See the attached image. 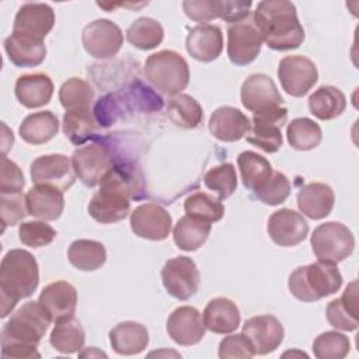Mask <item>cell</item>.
<instances>
[{
    "mask_svg": "<svg viewBox=\"0 0 359 359\" xmlns=\"http://www.w3.org/2000/svg\"><path fill=\"white\" fill-rule=\"evenodd\" d=\"M210 230V223L185 215L174 226V243L182 251H195L206 243Z\"/></svg>",
    "mask_w": 359,
    "mask_h": 359,
    "instance_id": "d6a6232c",
    "label": "cell"
},
{
    "mask_svg": "<svg viewBox=\"0 0 359 359\" xmlns=\"http://www.w3.org/2000/svg\"><path fill=\"white\" fill-rule=\"evenodd\" d=\"M187 52L199 62L216 60L223 50V34L217 25L202 24L189 29L185 39Z\"/></svg>",
    "mask_w": 359,
    "mask_h": 359,
    "instance_id": "44dd1931",
    "label": "cell"
},
{
    "mask_svg": "<svg viewBox=\"0 0 359 359\" xmlns=\"http://www.w3.org/2000/svg\"><path fill=\"white\" fill-rule=\"evenodd\" d=\"M53 94V83L48 74H22L15 81V97L27 108H39L48 104Z\"/></svg>",
    "mask_w": 359,
    "mask_h": 359,
    "instance_id": "83f0119b",
    "label": "cell"
},
{
    "mask_svg": "<svg viewBox=\"0 0 359 359\" xmlns=\"http://www.w3.org/2000/svg\"><path fill=\"white\" fill-rule=\"evenodd\" d=\"M250 119L234 107L217 108L209 119L210 133L222 142H237L243 139L250 129Z\"/></svg>",
    "mask_w": 359,
    "mask_h": 359,
    "instance_id": "7402d4cb",
    "label": "cell"
},
{
    "mask_svg": "<svg viewBox=\"0 0 359 359\" xmlns=\"http://www.w3.org/2000/svg\"><path fill=\"white\" fill-rule=\"evenodd\" d=\"M112 349L119 355H137L149 345V331L136 321H123L109 331Z\"/></svg>",
    "mask_w": 359,
    "mask_h": 359,
    "instance_id": "f1b7e54d",
    "label": "cell"
},
{
    "mask_svg": "<svg viewBox=\"0 0 359 359\" xmlns=\"http://www.w3.org/2000/svg\"><path fill=\"white\" fill-rule=\"evenodd\" d=\"M262 41L273 50H290L304 41V29L296 6L287 0H265L257 4L252 17Z\"/></svg>",
    "mask_w": 359,
    "mask_h": 359,
    "instance_id": "7a4b0ae2",
    "label": "cell"
},
{
    "mask_svg": "<svg viewBox=\"0 0 359 359\" xmlns=\"http://www.w3.org/2000/svg\"><path fill=\"white\" fill-rule=\"evenodd\" d=\"M310 244L318 261L338 264L352 254L355 237L345 224L339 222H325L314 229Z\"/></svg>",
    "mask_w": 359,
    "mask_h": 359,
    "instance_id": "8992f818",
    "label": "cell"
},
{
    "mask_svg": "<svg viewBox=\"0 0 359 359\" xmlns=\"http://www.w3.org/2000/svg\"><path fill=\"white\" fill-rule=\"evenodd\" d=\"M94 100L93 87L83 79L72 77L59 90V101L66 111L90 109Z\"/></svg>",
    "mask_w": 359,
    "mask_h": 359,
    "instance_id": "60d3db41",
    "label": "cell"
},
{
    "mask_svg": "<svg viewBox=\"0 0 359 359\" xmlns=\"http://www.w3.org/2000/svg\"><path fill=\"white\" fill-rule=\"evenodd\" d=\"M38 283L39 269L35 257L27 250H10L0 265V317H7L18 300L29 297Z\"/></svg>",
    "mask_w": 359,
    "mask_h": 359,
    "instance_id": "3957f363",
    "label": "cell"
},
{
    "mask_svg": "<svg viewBox=\"0 0 359 359\" xmlns=\"http://www.w3.org/2000/svg\"><path fill=\"white\" fill-rule=\"evenodd\" d=\"M100 188L115 191L126 198H137L140 192V174L133 165H114L101 180Z\"/></svg>",
    "mask_w": 359,
    "mask_h": 359,
    "instance_id": "8d00e7d4",
    "label": "cell"
},
{
    "mask_svg": "<svg viewBox=\"0 0 359 359\" xmlns=\"http://www.w3.org/2000/svg\"><path fill=\"white\" fill-rule=\"evenodd\" d=\"M84 328L81 323L74 317L56 323L49 337L50 345L60 353H74L80 351L84 345Z\"/></svg>",
    "mask_w": 359,
    "mask_h": 359,
    "instance_id": "74e56055",
    "label": "cell"
},
{
    "mask_svg": "<svg viewBox=\"0 0 359 359\" xmlns=\"http://www.w3.org/2000/svg\"><path fill=\"white\" fill-rule=\"evenodd\" d=\"M205 323L201 311L192 306L177 307L167 320V332L182 346L196 345L205 337Z\"/></svg>",
    "mask_w": 359,
    "mask_h": 359,
    "instance_id": "d6986e66",
    "label": "cell"
},
{
    "mask_svg": "<svg viewBox=\"0 0 359 359\" xmlns=\"http://www.w3.org/2000/svg\"><path fill=\"white\" fill-rule=\"evenodd\" d=\"M171 227L172 219L170 213L157 203H142L130 213V229L140 238L151 241L165 240L170 236Z\"/></svg>",
    "mask_w": 359,
    "mask_h": 359,
    "instance_id": "5bb4252c",
    "label": "cell"
},
{
    "mask_svg": "<svg viewBox=\"0 0 359 359\" xmlns=\"http://www.w3.org/2000/svg\"><path fill=\"white\" fill-rule=\"evenodd\" d=\"M262 36L254 22L247 20L227 28V56L233 65L247 66L261 52Z\"/></svg>",
    "mask_w": 359,
    "mask_h": 359,
    "instance_id": "4fadbf2b",
    "label": "cell"
},
{
    "mask_svg": "<svg viewBox=\"0 0 359 359\" xmlns=\"http://www.w3.org/2000/svg\"><path fill=\"white\" fill-rule=\"evenodd\" d=\"M24 185V174L20 167L3 156L0 170V194H20Z\"/></svg>",
    "mask_w": 359,
    "mask_h": 359,
    "instance_id": "f907efd6",
    "label": "cell"
},
{
    "mask_svg": "<svg viewBox=\"0 0 359 359\" xmlns=\"http://www.w3.org/2000/svg\"><path fill=\"white\" fill-rule=\"evenodd\" d=\"M184 210L188 216L208 223L219 222L224 215V206L220 199L205 192H195L184 202Z\"/></svg>",
    "mask_w": 359,
    "mask_h": 359,
    "instance_id": "7bdbcfd3",
    "label": "cell"
},
{
    "mask_svg": "<svg viewBox=\"0 0 359 359\" xmlns=\"http://www.w3.org/2000/svg\"><path fill=\"white\" fill-rule=\"evenodd\" d=\"M55 25V13L45 3L22 4L14 18L13 34L43 42L45 36Z\"/></svg>",
    "mask_w": 359,
    "mask_h": 359,
    "instance_id": "9a60e30c",
    "label": "cell"
},
{
    "mask_svg": "<svg viewBox=\"0 0 359 359\" xmlns=\"http://www.w3.org/2000/svg\"><path fill=\"white\" fill-rule=\"evenodd\" d=\"M184 13L194 21L209 22L219 18L220 0H187L182 3Z\"/></svg>",
    "mask_w": 359,
    "mask_h": 359,
    "instance_id": "816d5d0a",
    "label": "cell"
},
{
    "mask_svg": "<svg viewBox=\"0 0 359 359\" xmlns=\"http://www.w3.org/2000/svg\"><path fill=\"white\" fill-rule=\"evenodd\" d=\"M282 88L292 97L306 95L317 83L318 72L313 60L302 55L285 56L278 66Z\"/></svg>",
    "mask_w": 359,
    "mask_h": 359,
    "instance_id": "7c38bea8",
    "label": "cell"
},
{
    "mask_svg": "<svg viewBox=\"0 0 359 359\" xmlns=\"http://www.w3.org/2000/svg\"><path fill=\"white\" fill-rule=\"evenodd\" d=\"M164 29L157 20L140 17L126 29V39L130 45L142 50H150L163 42Z\"/></svg>",
    "mask_w": 359,
    "mask_h": 359,
    "instance_id": "f35d334b",
    "label": "cell"
},
{
    "mask_svg": "<svg viewBox=\"0 0 359 359\" xmlns=\"http://www.w3.org/2000/svg\"><path fill=\"white\" fill-rule=\"evenodd\" d=\"M20 241L32 248H39L50 244L56 237V230L45 222H24L18 227Z\"/></svg>",
    "mask_w": 359,
    "mask_h": 359,
    "instance_id": "7dc6e473",
    "label": "cell"
},
{
    "mask_svg": "<svg viewBox=\"0 0 359 359\" xmlns=\"http://www.w3.org/2000/svg\"><path fill=\"white\" fill-rule=\"evenodd\" d=\"M351 349V341L338 331H325L313 342L314 356L318 359H342Z\"/></svg>",
    "mask_w": 359,
    "mask_h": 359,
    "instance_id": "f6af8a7d",
    "label": "cell"
},
{
    "mask_svg": "<svg viewBox=\"0 0 359 359\" xmlns=\"http://www.w3.org/2000/svg\"><path fill=\"white\" fill-rule=\"evenodd\" d=\"M161 280L172 297L188 300L199 287L201 276L196 264L185 255L168 259L161 269Z\"/></svg>",
    "mask_w": 359,
    "mask_h": 359,
    "instance_id": "ba28073f",
    "label": "cell"
},
{
    "mask_svg": "<svg viewBox=\"0 0 359 359\" xmlns=\"http://www.w3.org/2000/svg\"><path fill=\"white\" fill-rule=\"evenodd\" d=\"M28 215L43 222L56 220L65 209L63 192L49 185H35L25 195Z\"/></svg>",
    "mask_w": 359,
    "mask_h": 359,
    "instance_id": "cb8c5ba5",
    "label": "cell"
},
{
    "mask_svg": "<svg viewBox=\"0 0 359 359\" xmlns=\"http://www.w3.org/2000/svg\"><path fill=\"white\" fill-rule=\"evenodd\" d=\"M252 3L240 1V0H220V14L219 18L224 20L226 22H240L248 17L250 8Z\"/></svg>",
    "mask_w": 359,
    "mask_h": 359,
    "instance_id": "f5cc1de1",
    "label": "cell"
},
{
    "mask_svg": "<svg viewBox=\"0 0 359 359\" xmlns=\"http://www.w3.org/2000/svg\"><path fill=\"white\" fill-rule=\"evenodd\" d=\"M290 188V181L283 172L272 171V175L254 194L265 205H279L287 199Z\"/></svg>",
    "mask_w": 359,
    "mask_h": 359,
    "instance_id": "bcb514c9",
    "label": "cell"
},
{
    "mask_svg": "<svg viewBox=\"0 0 359 359\" xmlns=\"http://www.w3.org/2000/svg\"><path fill=\"white\" fill-rule=\"evenodd\" d=\"M328 323L342 331H355L359 325L358 317V282L352 280L339 299L328 303L327 310Z\"/></svg>",
    "mask_w": 359,
    "mask_h": 359,
    "instance_id": "d4e9b609",
    "label": "cell"
},
{
    "mask_svg": "<svg viewBox=\"0 0 359 359\" xmlns=\"http://www.w3.org/2000/svg\"><path fill=\"white\" fill-rule=\"evenodd\" d=\"M345 108V94L334 86H321L309 97V109L320 121L335 119Z\"/></svg>",
    "mask_w": 359,
    "mask_h": 359,
    "instance_id": "1f68e13d",
    "label": "cell"
},
{
    "mask_svg": "<svg viewBox=\"0 0 359 359\" xmlns=\"http://www.w3.org/2000/svg\"><path fill=\"white\" fill-rule=\"evenodd\" d=\"M167 116L180 128L195 129L203 119V111L194 97L180 93L168 100Z\"/></svg>",
    "mask_w": 359,
    "mask_h": 359,
    "instance_id": "d590c367",
    "label": "cell"
},
{
    "mask_svg": "<svg viewBox=\"0 0 359 359\" xmlns=\"http://www.w3.org/2000/svg\"><path fill=\"white\" fill-rule=\"evenodd\" d=\"M217 355L220 359H229V358L250 359V358L255 356V352L252 349L251 342L241 332V334H231V335L223 338L219 344Z\"/></svg>",
    "mask_w": 359,
    "mask_h": 359,
    "instance_id": "681fc988",
    "label": "cell"
},
{
    "mask_svg": "<svg viewBox=\"0 0 359 359\" xmlns=\"http://www.w3.org/2000/svg\"><path fill=\"white\" fill-rule=\"evenodd\" d=\"M38 302L45 307L52 321L56 324L74 317L77 290L66 280H56L42 289Z\"/></svg>",
    "mask_w": 359,
    "mask_h": 359,
    "instance_id": "ffe728a7",
    "label": "cell"
},
{
    "mask_svg": "<svg viewBox=\"0 0 359 359\" xmlns=\"http://www.w3.org/2000/svg\"><path fill=\"white\" fill-rule=\"evenodd\" d=\"M203 323L206 330L215 334H230L240 325V310L234 302L227 297L212 299L203 310Z\"/></svg>",
    "mask_w": 359,
    "mask_h": 359,
    "instance_id": "4316f807",
    "label": "cell"
},
{
    "mask_svg": "<svg viewBox=\"0 0 359 359\" xmlns=\"http://www.w3.org/2000/svg\"><path fill=\"white\" fill-rule=\"evenodd\" d=\"M342 285V275L335 264L317 261L296 268L287 280L290 293L300 302H317L334 294Z\"/></svg>",
    "mask_w": 359,
    "mask_h": 359,
    "instance_id": "277c9868",
    "label": "cell"
},
{
    "mask_svg": "<svg viewBox=\"0 0 359 359\" xmlns=\"http://www.w3.org/2000/svg\"><path fill=\"white\" fill-rule=\"evenodd\" d=\"M72 163L76 175L87 187H95L114 167L109 149L105 144L90 143L74 150Z\"/></svg>",
    "mask_w": 359,
    "mask_h": 359,
    "instance_id": "30bf717a",
    "label": "cell"
},
{
    "mask_svg": "<svg viewBox=\"0 0 359 359\" xmlns=\"http://www.w3.org/2000/svg\"><path fill=\"white\" fill-rule=\"evenodd\" d=\"M95 132V119L91 109L66 111L63 115V133L69 140L81 146L87 142Z\"/></svg>",
    "mask_w": 359,
    "mask_h": 359,
    "instance_id": "b9f144b4",
    "label": "cell"
},
{
    "mask_svg": "<svg viewBox=\"0 0 359 359\" xmlns=\"http://www.w3.org/2000/svg\"><path fill=\"white\" fill-rule=\"evenodd\" d=\"M146 79L158 91L177 95L189 83V66L175 50H160L150 55L144 63Z\"/></svg>",
    "mask_w": 359,
    "mask_h": 359,
    "instance_id": "5b68a950",
    "label": "cell"
},
{
    "mask_svg": "<svg viewBox=\"0 0 359 359\" xmlns=\"http://www.w3.org/2000/svg\"><path fill=\"white\" fill-rule=\"evenodd\" d=\"M237 165L240 168L243 185L252 192L261 188L273 171L271 163L265 157L251 150L238 154Z\"/></svg>",
    "mask_w": 359,
    "mask_h": 359,
    "instance_id": "e575fe53",
    "label": "cell"
},
{
    "mask_svg": "<svg viewBox=\"0 0 359 359\" xmlns=\"http://www.w3.org/2000/svg\"><path fill=\"white\" fill-rule=\"evenodd\" d=\"M266 231L275 244L280 247H293L307 237L309 223L303 215L285 208L271 215Z\"/></svg>",
    "mask_w": 359,
    "mask_h": 359,
    "instance_id": "ac0fdd59",
    "label": "cell"
},
{
    "mask_svg": "<svg viewBox=\"0 0 359 359\" xmlns=\"http://www.w3.org/2000/svg\"><path fill=\"white\" fill-rule=\"evenodd\" d=\"M243 334L251 342L255 355H266L282 344L285 330L275 316L262 314L248 318L243 325Z\"/></svg>",
    "mask_w": 359,
    "mask_h": 359,
    "instance_id": "e0dca14e",
    "label": "cell"
},
{
    "mask_svg": "<svg viewBox=\"0 0 359 359\" xmlns=\"http://www.w3.org/2000/svg\"><path fill=\"white\" fill-rule=\"evenodd\" d=\"M13 142H14L13 132L4 133V136H3V156H6V153L10 149V146H13Z\"/></svg>",
    "mask_w": 359,
    "mask_h": 359,
    "instance_id": "db71d44e",
    "label": "cell"
},
{
    "mask_svg": "<svg viewBox=\"0 0 359 359\" xmlns=\"http://www.w3.org/2000/svg\"><path fill=\"white\" fill-rule=\"evenodd\" d=\"M87 210L98 223L121 222L130 212V199L115 191L100 188L90 199Z\"/></svg>",
    "mask_w": 359,
    "mask_h": 359,
    "instance_id": "603a6c76",
    "label": "cell"
},
{
    "mask_svg": "<svg viewBox=\"0 0 359 359\" xmlns=\"http://www.w3.org/2000/svg\"><path fill=\"white\" fill-rule=\"evenodd\" d=\"M287 121V109L275 107L252 115V122L247 132V142L259 147L265 153H276L283 143L282 126Z\"/></svg>",
    "mask_w": 359,
    "mask_h": 359,
    "instance_id": "52a82bcc",
    "label": "cell"
},
{
    "mask_svg": "<svg viewBox=\"0 0 359 359\" xmlns=\"http://www.w3.org/2000/svg\"><path fill=\"white\" fill-rule=\"evenodd\" d=\"M286 137L289 144L302 151L316 149L323 139L321 128L310 118H296L287 123Z\"/></svg>",
    "mask_w": 359,
    "mask_h": 359,
    "instance_id": "ab89813d",
    "label": "cell"
},
{
    "mask_svg": "<svg viewBox=\"0 0 359 359\" xmlns=\"http://www.w3.org/2000/svg\"><path fill=\"white\" fill-rule=\"evenodd\" d=\"M35 185H49L62 192L67 191L76 181L72 158L65 154H45L35 158L29 168Z\"/></svg>",
    "mask_w": 359,
    "mask_h": 359,
    "instance_id": "8fae6325",
    "label": "cell"
},
{
    "mask_svg": "<svg viewBox=\"0 0 359 359\" xmlns=\"http://www.w3.org/2000/svg\"><path fill=\"white\" fill-rule=\"evenodd\" d=\"M67 258L70 264L80 271H97L107 259L105 247L95 240H76L67 250Z\"/></svg>",
    "mask_w": 359,
    "mask_h": 359,
    "instance_id": "836d02e7",
    "label": "cell"
},
{
    "mask_svg": "<svg viewBox=\"0 0 359 359\" xmlns=\"http://www.w3.org/2000/svg\"><path fill=\"white\" fill-rule=\"evenodd\" d=\"M81 42L90 56L95 59H109L121 50L123 34L111 20L100 18L84 27Z\"/></svg>",
    "mask_w": 359,
    "mask_h": 359,
    "instance_id": "9c48e42d",
    "label": "cell"
},
{
    "mask_svg": "<svg viewBox=\"0 0 359 359\" xmlns=\"http://www.w3.org/2000/svg\"><path fill=\"white\" fill-rule=\"evenodd\" d=\"M203 184L208 189L217 195V199H227L237 188V174L234 165L231 163H223L210 168L203 177Z\"/></svg>",
    "mask_w": 359,
    "mask_h": 359,
    "instance_id": "ee69618b",
    "label": "cell"
},
{
    "mask_svg": "<svg viewBox=\"0 0 359 359\" xmlns=\"http://www.w3.org/2000/svg\"><path fill=\"white\" fill-rule=\"evenodd\" d=\"M334 191L324 182H310L297 194V206L300 212L313 220L327 217L334 208Z\"/></svg>",
    "mask_w": 359,
    "mask_h": 359,
    "instance_id": "484cf974",
    "label": "cell"
},
{
    "mask_svg": "<svg viewBox=\"0 0 359 359\" xmlns=\"http://www.w3.org/2000/svg\"><path fill=\"white\" fill-rule=\"evenodd\" d=\"M28 215L25 196L20 194H0V216L4 226H14Z\"/></svg>",
    "mask_w": 359,
    "mask_h": 359,
    "instance_id": "c3c4849f",
    "label": "cell"
},
{
    "mask_svg": "<svg viewBox=\"0 0 359 359\" xmlns=\"http://www.w3.org/2000/svg\"><path fill=\"white\" fill-rule=\"evenodd\" d=\"M4 50L8 60L18 67L38 66L46 57V46L43 42L28 39L15 34H11L4 39Z\"/></svg>",
    "mask_w": 359,
    "mask_h": 359,
    "instance_id": "f546056e",
    "label": "cell"
},
{
    "mask_svg": "<svg viewBox=\"0 0 359 359\" xmlns=\"http://www.w3.org/2000/svg\"><path fill=\"white\" fill-rule=\"evenodd\" d=\"M241 104L251 112H262L275 107H282L283 98L278 91L275 81L264 74L248 76L241 86Z\"/></svg>",
    "mask_w": 359,
    "mask_h": 359,
    "instance_id": "2e32d148",
    "label": "cell"
},
{
    "mask_svg": "<svg viewBox=\"0 0 359 359\" xmlns=\"http://www.w3.org/2000/svg\"><path fill=\"white\" fill-rule=\"evenodd\" d=\"M59 130V119L52 111H39L24 118L18 128L21 139L28 144H43Z\"/></svg>",
    "mask_w": 359,
    "mask_h": 359,
    "instance_id": "4dcf8cb0",
    "label": "cell"
},
{
    "mask_svg": "<svg viewBox=\"0 0 359 359\" xmlns=\"http://www.w3.org/2000/svg\"><path fill=\"white\" fill-rule=\"evenodd\" d=\"M52 323L39 302H27L11 314L1 330V356L31 359L41 358L36 345Z\"/></svg>",
    "mask_w": 359,
    "mask_h": 359,
    "instance_id": "6da1fadb",
    "label": "cell"
}]
</instances>
